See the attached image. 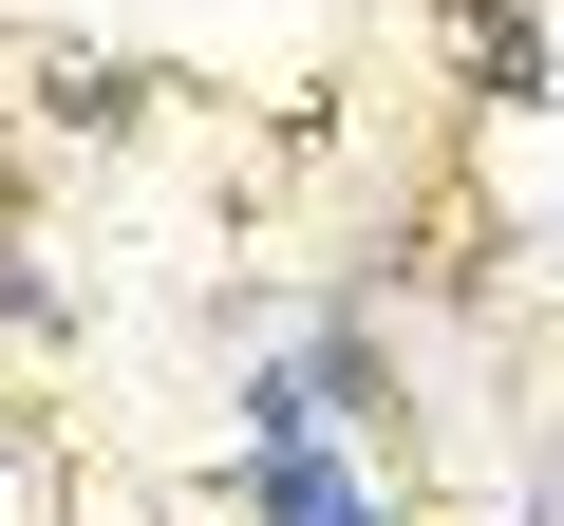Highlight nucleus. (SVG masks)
<instances>
[{"mask_svg": "<svg viewBox=\"0 0 564 526\" xmlns=\"http://www.w3.org/2000/svg\"><path fill=\"white\" fill-rule=\"evenodd\" d=\"M226 507H245V526H414L395 451H358V432H302V451H245V470H226Z\"/></svg>", "mask_w": 564, "mask_h": 526, "instance_id": "f257e3e1", "label": "nucleus"}, {"mask_svg": "<svg viewBox=\"0 0 564 526\" xmlns=\"http://www.w3.org/2000/svg\"><path fill=\"white\" fill-rule=\"evenodd\" d=\"M282 358H302V395H321V432H358V451H395V414H414V376H395V339H377V302H358V283L282 320Z\"/></svg>", "mask_w": 564, "mask_h": 526, "instance_id": "f03ea898", "label": "nucleus"}, {"mask_svg": "<svg viewBox=\"0 0 564 526\" xmlns=\"http://www.w3.org/2000/svg\"><path fill=\"white\" fill-rule=\"evenodd\" d=\"M0 95H20L39 132H95V151H113V132L151 113V57H95V39H20V57H0Z\"/></svg>", "mask_w": 564, "mask_h": 526, "instance_id": "7ed1b4c3", "label": "nucleus"}, {"mask_svg": "<svg viewBox=\"0 0 564 526\" xmlns=\"http://www.w3.org/2000/svg\"><path fill=\"white\" fill-rule=\"evenodd\" d=\"M433 57L470 113H545V0H433Z\"/></svg>", "mask_w": 564, "mask_h": 526, "instance_id": "20e7f679", "label": "nucleus"}, {"mask_svg": "<svg viewBox=\"0 0 564 526\" xmlns=\"http://www.w3.org/2000/svg\"><path fill=\"white\" fill-rule=\"evenodd\" d=\"M0 339H76V283L39 263V226H20V207H0Z\"/></svg>", "mask_w": 564, "mask_h": 526, "instance_id": "39448f33", "label": "nucleus"}, {"mask_svg": "<svg viewBox=\"0 0 564 526\" xmlns=\"http://www.w3.org/2000/svg\"><path fill=\"white\" fill-rule=\"evenodd\" d=\"M527 526H564V451H545V470H527Z\"/></svg>", "mask_w": 564, "mask_h": 526, "instance_id": "423d86ee", "label": "nucleus"}, {"mask_svg": "<svg viewBox=\"0 0 564 526\" xmlns=\"http://www.w3.org/2000/svg\"><path fill=\"white\" fill-rule=\"evenodd\" d=\"M545 244H564V207H545Z\"/></svg>", "mask_w": 564, "mask_h": 526, "instance_id": "0eeeda50", "label": "nucleus"}]
</instances>
